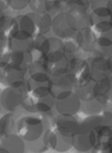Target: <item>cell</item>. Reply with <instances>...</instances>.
<instances>
[{"label": "cell", "instance_id": "obj_1", "mask_svg": "<svg viewBox=\"0 0 112 153\" xmlns=\"http://www.w3.org/2000/svg\"><path fill=\"white\" fill-rule=\"evenodd\" d=\"M49 127V119L42 114L24 115L17 121V133L27 143L40 138Z\"/></svg>", "mask_w": 112, "mask_h": 153}, {"label": "cell", "instance_id": "obj_2", "mask_svg": "<svg viewBox=\"0 0 112 153\" xmlns=\"http://www.w3.org/2000/svg\"><path fill=\"white\" fill-rule=\"evenodd\" d=\"M28 96L27 83L26 81L23 84L18 86H7L0 96V103L3 109L9 112H15Z\"/></svg>", "mask_w": 112, "mask_h": 153}, {"label": "cell", "instance_id": "obj_3", "mask_svg": "<svg viewBox=\"0 0 112 153\" xmlns=\"http://www.w3.org/2000/svg\"><path fill=\"white\" fill-rule=\"evenodd\" d=\"M53 30L57 37L67 39L74 37L78 30L76 18L69 12H61L53 18Z\"/></svg>", "mask_w": 112, "mask_h": 153}, {"label": "cell", "instance_id": "obj_4", "mask_svg": "<svg viewBox=\"0 0 112 153\" xmlns=\"http://www.w3.org/2000/svg\"><path fill=\"white\" fill-rule=\"evenodd\" d=\"M93 152H108L112 145V127L105 124L96 126L90 131Z\"/></svg>", "mask_w": 112, "mask_h": 153}, {"label": "cell", "instance_id": "obj_5", "mask_svg": "<svg viewBox=\"0 0 112 153\" xmlns=\"http://www.w3.org/2000/svg\"><path fill=\"white\" fill-rule=\"evenodd\" d=\"M26 68L12 65L3 61L0 65V82L7 86H18L26 81Z\"/></svg>", "mask_w": 112, "mask_h": 153}, {"label": "cell", "instance_id": "obj_6", "mask_svg": "<svg viewBox=\"0 0 112 153\" xmlns=\"http://www.w3.org/2000/svg\"><path fill=\"white\" fill-rule=\"evenodd\" d=\"M81 103L74 91H65L56 97L55 108L60 114H76L81 110Z\"/></svg>", "mask_w": 112, "mask_h": 153}, {"label": "cell", "instance_id": "obj_7", "mask_svg": "<svg viewBox=\"0 0 112 153\" xmlns=\"http://www.w3.org/2000/svg\"><path fill=\"white\" fill-rule=\"evenodd\" d=\"M87 62L90 66L91 78L95 82L106 78H112V59L90 55Z\"/></svg>", "mask_w": 112, "mask_h": 153}, {"label": "cell", "instance_id": "obj_8", "mask_svg": "<svg viewBox=\"0 0 112 153\" xmlns=\"http://www.w3.org/2000/svg\"><path fill=\"white\" fill-rule=\"evenodd\" d=\"M80 123L78 117H74V114H60L53 120V127L56 130L66 135L73 136L78 133Z\"/></svg>", "mask_w": 112, "mask_h": 153}, {"label": "cell", "instance_id": "obj_9", "mask_svg": "<svg viewBox=\"0 0 112 153\" xmlns=\"http://www.w3.org/2000/svg\"><path fill=\"white\" fill-rule=\"evenodd\" d=\"M7 49L24 51L33 53L34 51V36L18 28L12 36L9 37Z\"/></svg>", "mask_w": 112, "mask_h": 153}, {"label": "cell", "instance_id": "obj_10", "mask_svg": "<svg viewBox=\"0 0 112 153\" xmlns=\"http://www.w3.org/2000/svg\"><path fill=\"white\" fill-rule=\"evenodd\" d=\"M64 55H65V45L63 39L59 37H50L48 38L46 48L41 58L44 59L46 64H49L61 60Z\"/></svg>", "mask_w": 112, "mask_h": 153}, {"label": "cell", "instance_id": "obj_11", "mask_svg": "<svg viewBox=\"0 0 112 153\" xmlns=\"http://www.w3.org/2000/svg\"><path fill=\"white\" fill-rule=\"evenodd\" d=\"M3 60L12 65L19 66V67L27 69L28 66L34 60V55L30 51L7 49L5 51H3Z\"/></svg>", "mask_w": 112, "mask_h": 153}, {"label": "cell", "instance_id": "obj_12", "mask_svg": "<svg viewBox=\"0 0 112 153\" xmlns=\"http://www.w3.org/2000/svg\"><path fill=\"white\" fill-rule=\"evenodd\" d=\"M51 91L56 97L61 92L73 91L74 78L71 72H65L60 76H50Z\"/></svg>", "mask_w": 112, "mask_h": 153}, {"label": "cell", "instance_id": "obj_13", "mask_svg": "<svg viewBox=\"0 0 112 153\" xmlns=\"http://www.w3.org/2000/svg\"><path fill=\"white\" fill-rule=\"evenodd\" d=\"M24 151H25V143L18 133L4 135L0 140V152L23 153Z\"/></svg>", "mask_w": 112, "mask_h": 153}, {"label": "cell", "instance_id": "obj_14", "mask_svg": "<svg viewBox=\"0 0 112 153\" xmlns=\"http://www.w3.org/2000/svg\"><path fill=\"white\" fill-rule=\"evenodd\" d=\"M72 143H73V136L63 134L51 127L48 140V145L51 149L59 152L68 151L72 147Z\"/></svg>", "mask_w": 112, "mask_h": 153}, {"label": "cell", "instance_id": "obj_15", "mask_svg": "<svg viewBox=\"0 0 112 153\" xmlns=\"http://www.w3.org/2000/svg\"><path fill=\"white\" fill-rule=\"evenodd\" d=\"M93 23L103 19H110L112 15V0H91L90 7Z\"/></svg>", "mask_w": 112, "mask_h": 153}, {"label": "cell", "instance_id": "obj_16", "mask_svg": "<svg viewBox=\"0 0 112 153\" xmlns=\"http://www.w3.org/2000/svg\"><path fill=\"white\" fill-rule=\"evenodd\" d=\"M69 72H71L74 78V85L85 83V82L92 79L90 74V66H89L87 60H83L80 58H76V60L70 68Z\"/></svg>", "mask_w": 112, "mask_h": 153}, {"label": "cell", "instance_id": "obj_17", "mask_svg": "<svg viewBox=\"0 0 112 153\" xmlns=\"http://www.w3.org/2000/svg\"><path fill=\"white\" fill-rule=\"evenodd\" d=\"M76 39L79 47H80V51L90 53L94 49L96 36H95L92 27H87L79 30L76 35Z\"/></svg>", "mask_w": 112, "mask_h": 153}, {"label": "cell", "instance_id": "obj_18", "mask_svg": "<svg viewBox=\"0 0 112 153\" xmlns=\"http://www.w3.org/2000/svg\"><path fill=\"white\" fill-rule=\"evenodd\" d=\"M28 15L34 20L38 34L45 35L51 30L53 17L49 13H35V12H32V13H28Z\"/></svg>", "mask_w": 112, "mask_h": 153}, {"label": "cell", "instance_id": "obj_19", "mask_svg": "<svg viewBox=\"0 0 112 153\" xmlns=\"http://www.w3.org/2000/svg\"><path fill=\"white\" fill-rule=\"evenodd\" d=\"M90 55L106 58V59H112V40L106 37L97 36L95 40L94 49L91 51Z\"/></svg>", "mask_w": 112, "mask_h": 153}, {"label": "cell", "instance_id": "obj_20", "mask_svg": "<svg viewBox=\"0 0 112 153\" xmlns=\"http://www.w3.org/2000/svg\"><path fill=\"white\" fill-rule=\"evenodd\" d=\"M0 132L2 136L17 133V121H16L15 112L5 113L0 117Z\"/></svg>", "mask_w": 112, "mask_h": 153}, {"label": "cell", "instance_id": "obj_21", "mask_svg": "<svg viewBox=\"0 0 112 153\" xmlns=\"http://www.w3.org/2000/svg\"><path fill=\"white\" fill-rule=\"evenodd\" d=\"M94 85L95 81L90 79L85 83L74 85L73 91L81 101H89L94 98Z\"/></svg>", "mask_w": 112, "mask_h": 153}, {"label": "cell", "instance_id": "obj_22", "mask_svg": "<svg viewBox=\"0 0 112 153\" xmlns=\"http://www.w3.org/2000/svg\"><path fill=\"white\" fill-rule=\"evenodd\" d=\"M112 103H104L99 99L93 98L89 101H82L81 103V109L83 112L88 114H94V113L102 112L105 109H109V106Z\"/></svg>", "mask_w": 112, "mask_h": 153}, {"label": "cell", "instance_id": "obj_23", "mask_svg": "<svg viewBox=\"0 0 112 153\" xmlns=\"http://www.w3.org/2000/svg\"><path fill=\"white\" fill-rule=\"evenodd\" d=\"M72 147L80 152H87L92 150V142H91L90 133H76L73 135Z\"/></svg>", "mask_w": 112, "mask_h": 153}, {"label": "cell", "instance_id": "obj_24", "mask_svg": "<svg viewBox=\"0 0 112 153\" xmlns=\"http://www.w3.org/2000/svg\"><path fill=\"white\" fill-rule=\"evenodd\" d=\"M15 19L17 21L18 28L19 30H23L25 33H28V34L33 35L34 37L36 35H38L34 20L30 18V16L28 14H26V15H17L15 17Z\"/></svg>", "mask_w": 112, "mask_h": 153}, {"label": "cell", "instance_id": "obj_25", "mask_svg": "<svg viewBox=\"0 0 112 153\" xmlns=\"http://www.w3.org/2000/svg\"><path fill=\"white\" fill-rule=\"evenodd\" d=\"M17 28L18 24L15 17H11V16L7 15V14H4V15L0 17V30L5 33L7 37L12 36L17 30Z\"/></svg>", "mask_w": 112, "mask_h": 153}, {"label": "cell", "instance_id": "obj_26", "mask_svg": "<svg viewBox=\"0 0 112 153\" xmlns=\"http://www.w3.org/2000/svg\"><path fill=\"white\" fill-rule=\"evenodd\" d=\"M88 10L89 5L82 0H67L63 12H69L73 15H78V14L88 12Z\"/></svg>", "mask_w": 112, "mask_h": 153}, {"label": "cell", "instance_id": "obj_27", "mask_svg": "<svg viewBox=\"0 0 112 153\" xmlns=\"http://www.w3.org/2000/svg\"><path fill=\"white\" fill-rule=\"evenodd\" d=\"M51 0H30L28 7L35 13H48Z\"/></svg>", "mask_w": 112, "mask_h": 153}, {"label": "cell", "instance_id": "obj_28", "mask_svg": "<svg viewBox=\"0 0 112 153\" xmlns=\"http://www.w3.org/2000/svg\"><path fill=\"white\" fill-rule=\"evenodd\" d=\"M76 18V23H78V30H84L87 27H92L93 25V19L92 16L88 12H85L82 14H78V15H74Z\"/></svg>", "mask_w": 112, "mask_h": 153}, {"label": "cell", "instance_id": "obj_29", "mask_svg": "<svg viewBox=\"0 0 112 153\" xmlns=\"http://www.w3.org/2000/svg\"><path fill=\"white\" fill-rule=\"evenodd\" d=\"M5 1L7 2L9 7L15 11L25 9L26 7H28V3H30V0H5Z\"/></svg>", "mask_w": 112, "mask_h": 153}, {"label": "cell", "instance_id": "obj_30", "mask_svg": "<svg viewBox=\"0 0 112 153\" xmlns=\"http://www.w3.org/2000/svg\"><path fill=\"white\" fill-rule=\"evenodd\" d=\"M7 41H9V37L7 36L5 33L2 30H0V51H5L7 49Z\"/></svg>", "mask_w": 112, "mask_h": 153}, {"label": "cell", "instance_id": "obj_31", "mask_svg": "<svg viewBox=\"0 0 112 153\" xmlns=\"http://www.w3.org/2000/svg\"><path fill=\"white\" fill-rule=\"evenodd\" d=\"M107 100L108 102L112 103V79H111V83H110L109 90H108V94H107Z\"/></svg>", "mask_w": 112, "mask_h": 153}, {"label": "cell", "instance_id": "obj_32", "mask_svg": "<svg viewBox=\"0 0 112 153\" xmlns=\"http://www.w3.org/2000/svg\"><path fill=\"white\" fill-rule=\"evenodd\" d=\"M3 61H4V60H3V51H0V65L3 63Z\"/></svg>", "mask_w": 112, "mask_h": 153}, {"label": "cell", "instance_id": "obj_33", "mask_svg": "<svg viewBox=\"0 0 112 153\" xmlns=\"http://www.w3.org/2000/svg\"><path fill=\"white\" fill-rule=\"evenodd\" d=\"M82 1H84L85 3H87V4L89 5V7H90V1L91 0H82Z\"/></svg>", "mask_w": 112, "mask_h": 153}, {"label": "cell", "instance_id": "obj_34", "mask_svg": "<svg viewBox=\"0 0 112 153\" xmlns=\"http://www.w3.org/2000/svg\"><path fill=\"white\" fill-rule=\"evenodd\" d=\"M108 153H112V145H111V147L109 148V151H108Z\"/></svg>", "mask_w": 112, "mask_h": 153}, {"label": "cell", "instance_id": "obj_35", "mask_svg": "<svg viewBox=\"0 0 112 153\" xmlns=\"http://www.w3.org/2000/svg\"><path fill=\"white\" fill-rule=\"evenodd\" d=\"M1 138H2V134H1V132H0V140H1Z\"/></svg>", "mask_w": 112, "mask_h": 153}, {"label": "cell", "instance_id": "obj_36", "mask_svg": "<svg viewBox=\"0 0 112 153\" xmlns=\"http://www.w3.org/2000/svg\"><path fill=\"white\" fill-rule=\"evenodd\" d=\"M53 1H56V0H53Z\"/></svg>", "mask_w": 112, "mask_h": 153}, {"label": "cell", "instance_id": "obj_37", "mask_svg": "<svg viewBox=\"0 0 112 153\" xmlns=\"http://www.w3.org/2000/svg\"><path fill=\"white\" fill-rule=\"evenodd\" d=\"M0 105H1V103H0Z\"/></svg>", "mask_w": 112, "mask_h": 153}]
</instances>
